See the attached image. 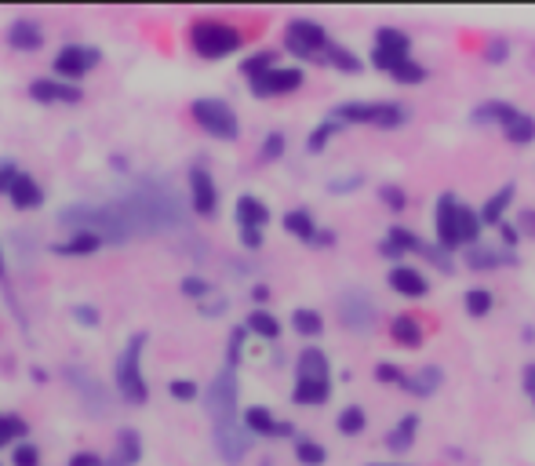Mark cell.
<instances>
[{"label":"cell","mask_w":535,"mask_h":466,"mask_svg":"<svg viewBox=\"0 0 535 466\" xmlns=\"http://www.w3.org/2000/svg\"><path fill=\"white\" fill-rule=\"evenodd\" d=\"M95 62H99V51H95V48L70 44V48L59 51V59H55V70H59L62 77H81V73H88Z\"/></svg>","instance_id":"cell-14"},{"label":"cell","mask_w":535,"mask_h":466,"mask_svg":"<svg viewBox=\"0 0 535 466\" xmlns=\"http://www.w3.org/2000/svg\"><path fill=\"white\" fill-rule=\"evenodd\" d=\"M284 230L292 233V237H299V241H310L313 244V237H317V226H313V215L306 212V208H295V212H288L284 215Z\"/></svg>","instance_id":"cell-25"},{"label":"cell","mask_w":535,"mask_h":466,"mask_svg":"<svg viewBox=\"0 0 535 466\" xmlns=\"http://www.w3.org/2000/svg\"><path fill=\"white\" fill-rule=\"evenodd\" d=\"M266 219H270V208L259 197H241L237 201V223H241V230H263Z\"/></svg>","instance_id":"cell-20"},{"label":"cell","mask_w":535,"mask_h":466,"mask_svg":"<svg viewBox=\"0 0 535 466\" xmlns=\"http://www.w3.org/2000/svg\"><path fill=\"white\" fill-rule=\"evenodd\" d=\"M77 317H84V321H88V328H91V325H95V314H91L88 306H84V310H77Z\"/></svg>","instance_id":"cell-56"},{"label":"cell","mask_w":535,"mask_h":466,"mask_svg":"<svg viewBox=\"0 0 535 466\" xmlns=\"http://www.w3.org/2000/svg\"><path fill=\"white\" fill-rule=\"evenodd\" d=\"M244 423H248V430H252V434H266V437L292 434V426H288V423H277V419L270 416V408H248Z\"/></svg>","instance_id":"cell-19"},{"label":"cell","mask_w":535,"mask_h":466,"mask_svg":"<svg viewBox=\"0 0 535 466\" xmlns=\"http://www.w3.org/2000/svg\"><path fill=\"white\" fill-rule=\"evenodd\" d=\"M241 241L248 244V248H259V244H263V230H241Z\"/></svg>","instance_id":"cell-53"},{"label":"cell","mask_w":535,"mask_h":466,"mask_svg":"<svg viewBox=\"0 0 535 466\" xmlns=\"http://www.w3.org/2000/svg\"><path fill=\"white\" fill-rule=\"evenodd\" d=\"M477 237H481V215H477L474 208L459 204V241L477 244Z\"/></svg>","instance_id":"cell-31"},{"label":"cell","mask_w":535,"mask_h":466,"mask_svg":"<svg viewBox=\"0 0 535 466\" xmlns=\"http://www.w3.org/2000/svg\"><path fill=\"white\" fill-rule=\"evenodd\" d=\"M30 92H33V99H41V102H81V92H77V88L55 84V81H37Z\"/></svg>","instance_id":"cell-22"},{"label":"cell","mask_w":535,"mask_h":466,"mask_svg":"<svg viewBox=\"0 0 535 466\" xmlns=\"http://www.w3.org/2000/svg\"><path fill=\"white\" fill-rule=\"evenodd\" d=\"M22 434H26V423L0 412V445H11V441H19Z\"/></svg>","instance_id":"cell-39"},{"label":"cell","mask_w":535,"mask_h":466,"mask_svg":"<svg viewBox=\"0 0 535 466\" xmlns=\"http://www.w3.org/2000/svg\"><path fill=\"white\" fill-rule=\"evenodd\" d=\"M404 252H423V244H419V237H415L412 230H401V226H394V230L386 233L383 255L397 259V255H404Z\"/></svg>","instance_id":"cell-21"},{"label":"cell","mask_w":535,"mask_h":466,"mask_svg":"<svg viewBox=\"0 0 535 466\" xmlns=\"http://www.w3.org/2000/svg\"><path fill=\"white\" fill-rule=\"evenodd\" d=\"M390 77H394V81H401V84H419L426 77V70L415 59H408V62H401V66H397Z\"/></svg>","instance_id":"cell-40"},{"label":"cell","mask_w":535,"mask_h":466,"mask_svg":"<svg viewBox=\"0 0 535 466\" xmlns=\"http://www.w3.org/2000/svg\"><path fill=\"white\" fill-rule=\"evenodd\" d=\"M4 193L11 197V204H15V208H41V201H44L41 186L33 183L30 175H22V172L11 175V183H8V190H4Z\"/></svg>","instance_id":"cell-18"},{"label":"cell","mask_w":535,"mask_h":466,"mask_svg":"<svg viewBox=\"0 0 535 466\" xmlns=\"http://www.w3.org/2000/svg\"><path fill=\"white\" fill-rule=\"evenodd\" d=\"M292 397H295V405H324V401L332 397V386L328 383H299V379H295Z\"/></svg>","instance_id":"cell-28"},{"label":"cell","mask_w":535,"mask_h":466,"mask_svg":"<svg viewBox=\"0 0 535 466\" xmlns=\"http://www.w3.org/2000/svg\"><path fill=\"white\" fill-rule=\"evenodd\" d=\"M299 383H328L332 386V365H328V354L324 350H303L299 354Z\"/></svg>","instance_id":"cell-16"},{"label":"cell","mask_w":535,"mask_h":466,"mask_svg":"<svg viewBox=\"0 0 535 466\" xmlns=\"http://www.w3.org/2000/svg\"><path fill=\"white\" fill-rule=\"evenodd\" d=\"M241 41L244 33L237 26H230V22L204 19L190 30V44L201 59H226V55H233V51L241 48Z\"/></svg>","instance_id":"cell-3"},{"label":"cell","mask_w":535,"mask_h":466,"mask_svg":"<svg viewBox=\"0 0 535 466\" xmlns=\"http://www.w3.org/2000/svg\"><path fill=\"white\" fill-rule=\"evenodd\" d=\"M466 263L474 266V270H492V266H499V255L488 252V248H481V244H474L470 255H466Z\"/></svg>","instance_id":"cell-41"},{"label":"cell","mask_w":535,"mask_h":466,"mask_svg":"<svg viewBox=\"0 0 535 466\" xmlns=\"http://www.w3.org/2000/svg\"><path fill=\"white\" fill-rule=\"evenodd\" d=\"M41 26L37 22H30V19H22V22H15L11 26V44L15 48H26V51H33V48H41Z\"/></svg>","instance_id":"cell-29"},{"label":"cell","mask_w":535,"mask_h":466,"mask_svg":"<svg viewBox=\"0 0 535 466\" xmlns=\"http://www.w3.org/2000/svg\"><path fill=\"white\" fill-rule=\"evenodd\" d=\"M142 343H146V335H132V343L124 346L121 361H117V386H121V394L128 397L132 405H142V401H146V383H142V368H139Z\"/></svg>","instance_id":"cell-6"},{"label":"cell","mask_w":535,"mask_h":466,"mask_svg":"<svg viewBox=\"0 0 535 466\" xmlns=\"http://www.w3.org/2000/svg\"><path fill=\"white\" fill-rule=\"evenodd\" d=\"M415 434H419V416H404L401 423L386 434V445L394 448V452H408L412 441H415Z\"/></svg>","instance_id":"cell-24"},{"label":"cell","mask_w":535,"mask_h":466,"mask_svg":"<svg viewBox=\"0 0 535 466\" xmlns=\"http://www.w3.org/2000/svg\"><path fill=\"white\" fill-rule=\"evenodd\" d=\"M215 448L226 463H241L244 452H248V434L237 423H219L215 426Z\"/></svg>","instance_id":"cell-13"},{"label":"cell","mask_w":535,"mask_h":466,"mask_svg":"<svg viewBox=\"0 0 535 466\" xmlns=\"http://www.w3.org/2000/svg\"><path fill=\"white\" fill-rule=\"evenodd\" d=\"M284 44H288V51H292V55H299V59H324V51L332 48V41H328L324 26H317V22H310V19L288 22Z\"/></svg>","instance_id":"cell-5"},{"label":"cell","mask_w":535,"mask_h":466,"mask_svg":"<svg viewBox=\"0 0 535 466\" xmlns=\"http://www.w3.org/2000/svg\"><path fill=\"white\" fill-rule=\"evenodd\" d=\"M252 88H255V95L299 92V88H303V70H292V66H273V70H266L263 77H255Z\"/></svg>","instance_id":"cell-11"},{"label":"cell","mask_w":535,"mask_h":466,"mask_svg":"<svg viewBox=\"0 0 535 466\" xmlns=\"http://www.w3.org/2000/svg\"><path fill=\"white\" fill-rule=\"evenodd\" d=\"M499 237H503L506 248H514V244L521 241V233H517V226H510V223H499Z\"/></svg>","instance_id":"cell-50"},{"label":"cell","mask_w":535,"mask_h":466,"mask_svg":"<svg viewBox=\"0 0 535 466\" xmlns=\"http://www.w3.org/2000/svg\"><path fill=\"white\" fill-rule=\"evenodd\" d=\"M492 310V292L485 288H474V292H466V314L470 317H485Z\"/></svg>","instance_id":"cell-38"},{"label":"cell","mask_w":535,"mask_h":466,"mask_svg":"<svg viewBox=\"0 0 535 466\" xmlns=\"http://www.w3.org/2000/svg\"><path fill=\"white\" fill-rule=\"evenodd\" d=\"M525 390H528V394H532V401H535V365L525 372Z\"/></svg>","instance_id":"cell-55"},{"label":"cell","mask_w":535,"mask_h":466,"mask_svg":"<svg viewBox=\"0 0 535 466\" xmlns=\"http://www.w3.org/2000/svg\"><path fill=\"white\" fill-rule=\"evenodd\" d=\"M375 379H379V383H401V386L408 383V375H404L397 365H379L375 368Z\"/></svg>","instance_id":"cell-45"},{"label":"cell","mask_w":535,"mask_h":466,"mask_svg":"<svg viewBox=\"0 0 535 466\" xmlns=\"http://www.w3.org/2000/svg\"><path fill=\"white\" fill-rule=\"evenodd\" d=\"M521 233H525V237H535V212L521 215Z\"/></svg>","instance_id":"cell-54"},{"label":"cell","mask_w":535,"mask_h":466,"mask_svg":"<svg viewBox=\"0 0 535 466\" xmlns=\"http://www.w3.org/2000/svg\"><path fill=\"white\" fill-rule=\"evenodd\" d=\"M324 66H335V70H343V73H357V70H361V62H357L354 51L339 48V44H332V48L324 51Z\"/></svg>","instance_id":"cell-32"},{"label":"cell","mask_w":535,"mask_h":466,"mask_svg":"<svg viewBox=\"0 0 535 466\" xmlns=\"http://www.w3.org/2000/svg\"><path fill=\"white\" fill-rule=\"evenodd\" d=\"M248 328H252L255 335H266V339H277V335H281V325H277V317H273V314H263V310L248 317Z\"/></svg>","instance_id":"cell-37"},{"label":"cell","mask_w":535,"mask_h":466,"mask_svg":"<svg viewBox=\"0 0 535 466\" xmlns=\"http://www.w3.org/2000/svg\"><path fill=\"white\" fill-rule=\"evenodd\" d=\"M266 70H273V51H263V55H255V59H248L244 62V73H248V77H263Z\"/></svg>","instance_id":"cell-44"},{"label":"cell","mask_w":535,"mask_h":466,"mask_svg":"<svg viewBox=\"0 0 535 466\" xmlns=\"http://www.w3.org/2000/svg\"><path fill=\"white\" fill-rule=\"evenodd\" d=\"M434 226H437V244L441 248H459V201H455L452 193H445L441 201H437V219H434Z\"/></svg>","instance_id":"cell-12"},{"label":"cell","mask_w":535,"mask_h":466,"mask_svg":"<svg viewBox=\"0 0 535 466\" xmlns=\"http://www.w3.org/2000/svg\"><path fill=\"white\" fill-rule=\"evenodd\" d=\"M510 201H514V186L506 183L503 190L492 193V197H488V204L481 208V223H495V226L503 223V212L510 208Z\"/></svg>","instance_id":"cell-26"},{"label":"cell","mask_w":535,"mask_h":466,"mask_svg":"<svg viewBox=\"0 0 535 466\" xmlns=\"http://www.w3.org/2000/svg\"><path fill=\"white\" fill-rule=\"evenodd\" d=\"M390 335H394V343H401V346H419L423 343V325H419V321H415V317H397L394 325H390Z\"/></svg>","instance_id":"cell-27"},{"label":"cell","mask_w":535,"mask_h":466,"mask_svg":"<svg viewBox=\"0 0 535 466\" xmlns=\"http://www.w3.org/2000/svg\"><path fill=\"white\" fill-rule=\"evenodd\" d=\"M172 394L179 397V401H193V397H197V383H190V379H175Z\"/></svg>","instance_id":"cell-46"},{"label":"cell","mask_w":535,"mask_h":466,"mask_svg":"<svg viewBox=\"0 0 535 466\" xmlns=\"http://www.w3.org/2000/svg\"><path fill=\"white\" fill-rule=\"evenodd\" d=\"M193 121L215 139H237V113L223 99H197L193 102Z\"/></svg>","instance_id":"cell-7"},{"label":"cell","mask_w":535,"mask_h":466,"mask_svg":"<svg viewBox=\"0 0 535 466\" xmlns=\"http://www.w3.org/2000/svg\"><path fill=\"white\" fill-rule=\"evenodd\" d=\"M292 325H295V332H299V335H321L324 321H321V314H317V310H295Z\"/></svg>","instance_id":"cell-34"},{"label":"cell","mask_w":535,"mask_h":466,"mask_svg":"<svg viewBox=\"0 0 535 466\" xmlns=\"http://www.w3.org/2000/svg\"><path fill=\"white\" fill-rule=\"evenodd\" d=\"M339 128H343V121H335V117H332V121H324L321 128H317V132L310 135V153H321V150H324V142L332 139V135L339 132Z\"/></svg>","instance_id":"cell-42"},{"label":"cell","mask_w":535,"mask_h":466,"mask_svg":"<svg viewBox=\"0 0 535 466\" xmlns=\"http://www.w3.org/2000/svg\"><path fill=\"white\" fill-rule=\"evenodd\" d=\"M408 37H404L401 30H390V26H383V30L375 33V51H372V62L379 66L383 73H394L401 62H408L412 55H408Z\"/></svg>","instance_id":"cell-9"},{"label":"cell","mask_w":535,"mask_h":466,"mask_svg":"<svg viewBox=\"0 0 535 466\" xmlns=\"http://www.w3.org/2000/svg\"><path fill=\"white\" fill-rule=\"evenodd\" d=\"M190 190H193V208L201 215H215V204H219V193H215L212 175L204 172V168H193L190 175Z\"/></svg>","instance_id":"cell-17"},{"label":"cell","mask_w":535,"mask_h":466,"mask_svg":"<svg viewBox=\"0 0 535 466\" xmlns=\"http://www.w3.org/2000/svg\"><path fill=\"white\" fill-rule=\"evenodd\" d=\"M182 292L190 295V299H204V295H208V284H204L201 277H186V281H182Z\"/></svg>","instance_id":"cell-47"},{"label":"cell","mask_w":535,"mask_h":466,"mask_svg":"<svg viewBox=\"0 0 535 466\" xmlns=\"http://www.w3.org/2000/svg\"><path fill=\"white\" fill-rule=\"evenodd\" d=\"M15 466H37V448L22 445L19 452H15Z\"/></svg>","instance_id":"cell-49"},{"label":"cell","mask_w":535,"mask_h":466,"mask_svg":"<svg viewBox=\"0 0 535 466\" xmlns=\"http://www.w3.org/2000/svg\"><path fill=\"white\" fill-rule=\"evenodd\" d=\"M503 132H506V139H510V142H532L535 139V121L528 117V113L517 110V117L506 124Z\"/></svg>","instance_id":"cell-33"},{"label":"cell","mask_w":535,"mask_h":466,"mask_svg":"<svg viewBox=\"0 0 535 466\" xmlns=\"http://www.w3.org/2000/svg\"><path fill=\"white\" fill-rule=\"evenodd\" d=\"M99 244L102 241L95 237V233H73L70 241L55 244V252H59V255H88V252H95Z\"/></svg>","instance_id":"cell-30"},{"label":"cell","mask_w":535,"mask_h":466,"mask_svg":"<svg viewBox=\"0 0 535 466\" xmlns=\"http://www.w3.org/2000/svg\"><path fill=\"white\" fill-rule=\"evenodd\" d=\"M0 277H4V259H0Z\"/></svg>","instance_id":"cell-57"},{"label":"cell","mask_w":535,"mask_h":466,"mask_svg":"<svg viewBox=\"0 0 535 466\" xmlns=\"http://www.w3.org/2000/svg\"><path fill=\"white\" fill-rule=\"evenodd\" d=\"M339 314H343V325L350 332H372L375 325V306L364 292H346L339 299Z\"/></svg>","instance_id":"cell-10"},{"label":"cell","mask_w":535,"mask_h":466,"mask_svg":"<svg viewBox=\"0 0 535 466\" xmlns=\"http://www.w3.org/2000/svg\"><path fill=\"white\" fill-rule=\"evenodd\" d=\"M390 288H394L397 295H404V299H423V295L430 292V281H426L415 266H394V270H390Z\"/></svg>","instance_id":"cell-15"},{"label":"cell","mask_w":535,"mask_h":466,"mask_svg":"<svg viewBox=\"0 0 535 466\" xmlns=\"http://www.w3.org/2000/svg\"><path fill=\"white\" fill-rule=\"evenodd\" d=\"M208 412H212L215 426L219 423H237V379H233V368H223L215 375L212 390H208Z\"/></svg>","instance_id":"cell-8"},{"label":"cell","mask_w":535,"mask_h":466,"mask_svg":"<svg viewBox=\"0 0 535 466\" xmlns=\"http://www.w3.org/2000/svg\"><path fill=\"white\" fill-rule=\"evenodd\" d=\"M62 226H73L77 233H95L99 241H117V244L135 237L121 212V204L117 208H70V212H62Z\"/></svg>","instance_id":"cell-2"},{"label":"cell","mask_w":535,"mask_h":466,"mask_svg":"<svg viewBox=\"0 0 535 466\" xmlns=\"http://www.w3.org/2000/svg\"><path fill=\"white\" fill-rule=\"evenodd\" d=\"M364 423H368V416H364V408L350 405V408H343V412H339V430H343V434H350V437L361 434Z\"/></svg>","instance_id":"cell-36"},{"label":"cell","mask_w":535,"mask_h":466,"mask_svg":"<svg viewBox=\"0 0 535 466\" xmlns=\"http://www.w3.org/2000/svg\"><path fill=\"white\" fill-rule=\"evenodd\" d=\"M441 383H445V372L430 365V368H423V372L408 375V383H404V390H412V394H419V397H430Z\"/></svg>","instance_id":"cell-23"},{"label":"cell","mask_w":535,"mask_h":466,"mask_svg":"<svg viewBox=\"0 0 535 466\" xmlns=\"http://www.w3.org/2000/svg\"><path fill=\"white\" fill-rule=\"evenodd\" d=\"M281 153H284V135L273 132L270 139L263 142V157H266V161H273V157H281Z\"/></svg>","instance_id":"cell-48"},{"label":"cell","mask_w":535,"mask_h":466,"mask_svg":"<svg viewBox=\"0 0 535 466\" xmlns=\"http://www.w3.org/2000/svg\"><path fill=\"white\" fill-rule=\"evenodd\" d=\"M506 51H510V48H506V41H492V44H488V62H503Z\"/></svg>","instance_id":"cell-51"},{"label":"cell","mask_w":535,"mask_h":466,"mask_svg":"<svg viewBox=\"0 0 535 466\" xmlns=\"http://www.w3.org/2000/svg\"><path fill=\"white\" fill-rule=\"evenodd\" d=\"M295 456H299V463H306V466H321L324 459V448L317 445V441H310V437H299L295 441Z\"/></svg>","instance_id":"cell-35"},{"label":"cell","mask_w":535,"mask_h":466,"mask_svg":"<svg viewBox=\"0 0 535 466\" xmlns=\"http://www.w3.org/2000/svg\"><path fill=\"white\" fill-rule=\"evenodd\" d=\"M335 121L375 124V128H401L408 121V110L397 102H343L335 110Z\"/></svg>","instance_id":"cell-4"},{"label":"cell","mask_w":535,"mask_h":466,"mask_svg":"<svg viewBox=\"0 0 535 466\" xmlns=\"http://www.w3.org/2000/svg\"><path fill=\"white\" fill-rule=\"evenodd\" d=\"M379 197H383V204L390 208V212H404V208H408V197H404L401 186H383Z\"/></svg>","instance_id":"cell-43"},{"label":"cell","mask_w":535,"mask_h":466,"mask_svg":"<svg viewBox=\"0 0 535 466\" xmlns=\"http://www.w3.org/2000/svg\"><path fill=\"white\" fill-rule=\"evenodd\" d=\"M372 466H383V463H372Z\"/></svg>","instance_id":"cell-58"},{"label":"cell","mask_w":535,"mask_h":466,"mask_svg":"<svg viewBox=\"0 0 535 466\" xmlns=\"http://www.w3.org/2000/svg\"><path fill=\"white\" fill-rule=\"evenodd\" d=\"M124 219L132 226V233H157V230H168L182 219V208H179V197L172 190H164L157 183H146L121 204Z\"/></svg>","instance_id":"cell-1"},{"label":"cell","mask_w":535,"mask_h":466,"mask_svg":"<svg viewBox=\"0 0 535 466\" xmlns=\"http://www.w3.org/2000/svg\"><path fill=\"white\" fill-rule=\"evenodd\" d=\"M70 466H106L99 456H91V452H81V456H73Z\"/></svg>","instance_id":"cell-52"}]
</instances>
